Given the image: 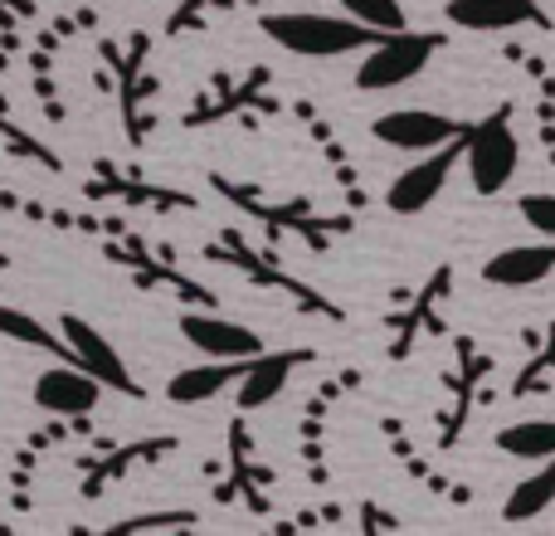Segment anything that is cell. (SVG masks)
I'll return each mask as SVG.
<instances>
[{
    "label": "cell",
    "mask_w": 555,
    "mask_h": 536,
    "mask_svg": "<svg viewBox=\"0 0 555 536\" xmlns=\"http://www.w3.org/2000/svg\"><path fill=\"white\" fill-rule=\"evenodd\" d=\"M259 29L278 49L302 54V59L361 54L365 44L380 39V29L361 25V20H351V15H326V10H273V15L259 20Z\"/></svg>",
    "instance_id": "6da1fadb"
},
{
    "label": "cell",
    "mask_w": 555,
    "mask_h": 536,
    "mask_svg": "<svg viewBox=\"0 0 555 536\" xmlns=\"http://www.w3.org/2000/svg\"><path fill=\"white\" fill-rule=\"evenodd\" d=\"M443 49V35H429V29H385L375 44L361 49V68H356V88L361 93H390V88H404L429 68V59Z\"/></svg>",
    "instance_id": "7a4b0ae2"
},
{
    "label": "cell",
    "mask_w": 555,
    "mask_h": 536,
    "mask_svg": "<svg viewBox=\"0 0 555 536\" xmlns=\"http://www.w3.org/2000/svg\"><path fill=\"white\" fill-rule=\"evenodd\" d=\"M463 166H468V181L478 195H502L512 186L521 166V142H517V127H512V103L492 107L482 123H473L463 132Z\"/></svg>",
    "instance_id": "3957f363"
},
{
    "label": "cell",
    "mask_w": 555,
    "mask_h": 536,
    "mask_svg": "<svg viewBox=\"0 0 555 536\" xmlns=\"http://www.w3.org/2000/svg\"><path fill=\"white\" fill-rule=\"evenodd\" d=\"M463 132H468V127H463ZM463 132L449 137L443 146H434V152H420V162H410L400 176H395L390 191H385V205H390L395 215H424L434 201H439L449 176H453V166H459V156H463Z\"/></svg>",
    "instance_id": "277c9868"
},
{
    "label": "cell",
    "mask_w": 555,
    "mask_h": 536,
    "mask_svg": "<svg viewBox=\"0 0 555 536\" xmlns=\"http://www.w3.org/2000/svg\"><path fill=\"white\" fill-rule=\"evenodd\" d=\"M59 336L68 342V352H74V361L83 366L88 375H93L103 391H117V395H142V385L132 381V371H127V361L117 356V346L107 342L103 332H98L88 317H59Z\"/></svg>",
    "instance_id": "5b68a950"
},
{
    "label": "cell",
    "mask_w": 555,
    "mask_h": 536,
    "mask_svg": "<svg viewBox=\"0 0 555 536\" xmlns=\"http://www.w3.org/2000/svg\"><path fill=\"white\" fill-rule=\"evenodd\" d=\"M375 142L395 146V152H434V146H443L449 137L463 132L459 117H443V113H429V107H390V113H380L371 123Z\"/></svg>",
    "instance_id": "8992f818"
},
{
    "label": "cell",
    "mask_w": 555,
    "mask_h": 536,
    "mask_svg": "<svg viewBox=\"0 0 555 536\" xmlns=\"http://www.w3.org/2000/svg\"><path fill=\"white\" fill-rule=\"evenodd\" d=\"M181 336L210 361H249L254 352H263V336L244 322H230V317L215 312H185L181 317Z\"/></svg>",
    "instance_id": "52a82bcc"
},
{
    "label": "cell",
    "mask_w": 555,
    "mask_h": 536,
    "mask_svg": "<svg viewBox=\"0 0 555 536\" xmlns=\"http://www.w3.org/2000/svg\"><path fill=\"white\" fill-rule=\"evenodd\" d=\"M103 400V385L83 371L78 361H54L49 371L35 375V405L49 414H93Z\"/></svg>",
    "instance_id": "ba28073f"
},
{
    "label": "cell",
    "mask_w": 555,
    "mask_h": 536,
    "mask_svg": "<svg viewBox=\"0 0 555 536\" xmlns=\"http://www.w3.org/2000/svg\"><path fill=\"white\" fill-rule=\"evenodd\" d=\"M312 361V352H254L240 366V381H234V400L240 410H263L283 395V385L293 381L297 366Z\"/></svg>",
    "instance_id": "9c48e42d"
},
{
    "label": "cell",
    "mask_w": 555,
    "mask_h": 536,
    "mask_svg": "<svg viewBox=\"0 0 555 536\" xmlns=\"http://www.w3.org/2000/svg\"><path fill=\"white\" fill-rule=\"evenodd\" d=\"M449 25L459 29H482V35H498V29H517V25H541L546 29V15H541L531 0H449Z\"/></svg>",
    "instance_id": "30bf717a"
},
{
    "label": "cell",
    "mask_w": 555,
    "mask_h": 536,
    "mask_svg": "<svg viewBox=\"0 0 555 536\" xmlns=\"http://www.w3.org/2000/svg\"><path fill=\"white\" fill-rule=\"evenodd\" d=\"M555 273V240L546 244H512V250L492 254L488 264H482V278H488L492 288H531L541 283V278Z\"/></svg>",
    "instance_id": "8fae6325"
},
{
    "label": "cell",
    "mask_w": 555,
    "mask_h": 536,
    "mask_svg": "<svg viewBox=\"0 0 555 536\" xmlns=\"http://www.w3.org/2000/svg\"><path fill=\"white\" fill-rule=\"evenodd\" d=\"M240 366L244 361H210V356H205L201 366H185V371H176L171 381H166V400H171V405H205V400H215L220 391H230V385L240 381Z\"/></svg>",
    "instance_id": "7c38bea8"
},
{
    "label": "cell",
    "mask_w": 555,
    "mask_h": 536,
    "mask_svg": "<svg viewBox=\"0 0 555 536\" xmlns=\"http://www.w3.org/2000/svg\"><path fill=\"white\" fill-rule=\"evenodd\" d=\"M0 336H5V342H20V346H35V352H49L54 361H74L64 336L49 332L39 317L20 312V307H10V303H0Z\"/></svg>",
    "instance_id": "4fadbf2b"
},
{
    "label": "cell",
    "mask_w": 555,
    "mask_h": 536,
    "mask_svg": "<svg viewBox=\"0 0 555 536\" xmlns=\"http://www.w3.org/2000/svg\"><path fill=\"white\" fill-rule=\"evenodd\" d=\"M551 502H555V454L546 459V469L527 473V478L512 488V498L502 502V518L507 522H537Z\"/></svg>",
    "instance_id": "5bb4252c"
},
{
    "label": "cell",
    "mask_w": 555,
    "mask_h": 536,
    "mask_svg": "<svg viewBox=\"0 0 555 536\" xmlns=\"http://www.w3.org/2000/svg\"><path fill=\"white\" fill-rule=\"evenodd\" d=\"M498 449L507 459H527V463H546L555 454V420H517L507 430H498Z\"/></svg>",
    "instance_id": "9a60e30c"
},
{
    "label": "cell",
    "mask_w": 555,
    "mask_h": 536,
    "mask_svg": "<svg viewBox=\"0 0 555 536\" xmlns=\"http://www.w3.org/2000/svg\"><path fill=\"white\" fill-rule=\"evenodd\" d=\"M341 5V15H351V20H361V25H371V29H404L410 25V15H404V5L400 0H336Z\"/></svg>",
    "instance_id": "2e32d148"
},
{
    "label": "cell",
    "mask_w": 555,
    "mask_h": 536,
    "mask_svg": "<svg viewBox=\"0 0 555 536\" xmlns=\"http://www.w3.org/2000/svg\"><path fill=\"white\" fill-rule=\"evenodd\" d=\"M176 449V444L171 439H156V444H142V449H122V454H117V459L113 463H103V469H98L93 473V478H88L83 483V498H98V493H103V483L107 478H117V473H122L127 469V463H132L137 459V454H171Z\"/></svg>",
    "instance_id": "e0dca14e"
},
{
    "label": "cell",
    "mask_w": 555,
    "mask_h": 536,
    "mask_svg": "<svg viewBox=\"0 0 555 536\" xmlns=\"http://www.w3.org/2000/svg\"><path fill=\"white\" fill-rule=\"evenodd\" d=\"M521 220L531 225L537 234H546V240H555V195L541 191V195H521Z\"/></svg>",
    "instance_id": "ac0fdd59"
},
{
    "label": "cell",
    "mask_w": 555,
    "mask_h": 536,
    "mask_svg": "<svg viewBox=\"0 0 555 536\" xmlns=\"http://www.w3.org/2000/svg\"><path fill=\"white\" fill-rule=\"evenodd\" d=\"M191 512H176V518H171V512H166V518H132V522H117V527L113 532H146V527H191Z\"/></svg>",
    "instance_id": "d6986e66"
}]
</instances>
